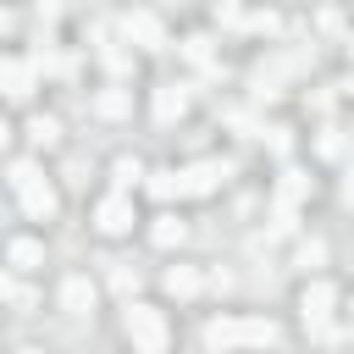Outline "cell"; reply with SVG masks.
Segmentation results:
<instances>
[{
  "label": "cell",
  "mask_w": 354,
  "mask_h": 354,
  "mask_svg": "<svg viewBox=\"0 0 354 354\" xmlns=\"http://www.w3.org/2000/svg\"><path fill=\"white\" fill-rule=\"evenodd\" d=\"M282 337V326L271 315H216L205 326V348L210 354H227V348H271Z\"/></svg>",
  "instance_id": "obj_1"
},
{
  "label": "cell",
  "mask_w": 354,
  "mask_h": 354,
  "mask_svg": "<svg viewBox=\"0 0 354 354\" xmlns=\"http://www.w3.org/2000/svg\"><path fill=\"white\" fill-rule=\"evenodd\" d=\"M127 337H133L138 354H166V343H171L166 315L155 304H127Z\"/></svg>",
  "instance_id": "obj_2"
},
{
  "label": "cell",
  "mask_w": 354,
  "mask_h": 354,
  "mask_svg": "<svg viewBox=\"0 0 354 354\" xmlns=\"http://www.w3.org/2000/svg\"><path fill=\"white\" fill-rule=\"evenodd\" d=\"M177 177H183V194H216L221 177H227V160H194V166L177 171Z\"/></svg>",
  "instance_id": "obj_3"
},
{
  "label": "cell",
  "mask_w": 354,
  "mask_h": 354,
  "mask_svg": "<svg viewBox=\"0 0 354 354\" xmlns=\"http://www.w3.org/2000/svg\"><path fill=\"white\" fill-rule=\"evenodd\" d=\"M17 199H22V216H28V221H50V216H55V194H50V183H44V177L22 183V188H17Z\"/></svg>",
  "instance_id": "obj_4"
},
{
  "label": "cell",
  "mask_w": 354,
  "mask_h": 354,
  "mask_svg": "<svg viewBox=\"0 0 354 354\" xmlns=\"http://www.w3.org/2000/svg\"><path fill=\"white\" fill-rule=\"evenodd\" d=\"M94 227H100L105 238L127 232V227H133V205H127V194H111V199H100V210H94Z\"/></svg>",
  "instance_id": "obj_5"
},
{
  "label": "cell",
  "mask_w": 354,
  "mask_h": 354,
  "mask_svg": "<svg viewBox=\"0 0 354 354\" xmlns=\"http://www.w3.org/2000/svg\"><path fill=\"white\" fill-rule=\"evenodd\" d=\"M299 304H304V326H321V321H332V304H337V288L315 277V282L304 288V299H299Z\"/></svg>",
  "instance_id": "obj_6"
},
{
  "label": "cell",
  "mask_w": 354,
  "mask_h": 354,
  "mask_svg": "<svg viewBox=\"0 0 354 354\" xmlns=\"http://www.w3.org/2000/svg\"><path fill=\"white\" fill-rule=\"evenodd\" d=\"M122 33H127L133 44H144V50H160V17H149V11H133V17L122 22Z\"/></svg>",
  "instance_id": "obj_7"
},
{
  "label": "cell",
  "mask_w": 354,
  "mask_h": 354,
  "mask_svg": "<svg viewBox=\"0 0 354 354\" xmlns=\"http://www.w3.org/2000/svg\"><path fill=\"white\" fill-rule=\"evenodd\" d=\"M0 88H6L11 100H28V94H33V66H28V61H0Z\"/></svg>",
  "instance_id": "obj_8"
},
{
  "label": "cell",
  "mask_w": 354,
  "mask_h": 354,
  "mask_svg": "<svg viewBox=\"0 0 354 354\" xmlns=\"http://www.w3.org/2000/svg\"><path fill=\"white\" fill-rule=\"evenodd\" d=\"M61 304H66L72 315H88V310H94V282H88V277H66V282H61Z\"/></svg>",
  "instance_id": "obj_9"
},
{
  "label": "cell",
  "mask_w": 354,
  "mask_h": 354,
  "mask_svg": "<svg viewBox=\"0 0 354 354\" xmlns=\"http://www.w3.org/2000/svg\"><path fill=\"white\" fill-rule=\"evenodd\" d=\"M183 111H188V88H177V83L155 88V122H177Z\"/></svg>",
  "instance_id": "obj_10"
},
{
  "label": "cell",
  "mask_w": 354,
  "mask_h": 354,
  "mask_svg": "<svg viewBox=\"0 0 354 354\" xmlns=\"http://www.w3.org/2000/svg\"><path fill=\"white\" fill-rule=\"evenodd\" d=\"M6 260H11L17 271H33V266L44 260V243H39V238H17V243L6 249Z\"/></svg>",
  "instance_id": "obj_11"
},
{
  "label": "cell",
  "mask_w": 354,
  "mask_h": 354,
  "mask_svg": "<svg viewBox=\"0 0 354 354\" xmlns=\"http://www.w3.org/2000/svg\"><path fill=\"white\" fill-rule=\"evenodd\" d=\"M94 111H100V116H127V111H133V94H127V88H100V94H94Z\"/></svg>",
  "instance_id": "obj_12"
},
{
  "label": "cell",
  "mask_w": 354,
  "mask_h": 354,
  "mask_svg": "<svg viewBox=\"0 0 354 354\" xmlns=\"http://www.w3.org/2000/svg\"><path fill=\"white\" fill-rule=\"evenodd\" d=\"M149 238H155V249H171V243H183V221L177 216H155Z\"/></svg>",
  "instance_id": "obj_13"
},
{
  "label": "cell",
  "mask_w": 354,
  "mask_h": 354,
  "mask_svg": "<svg viewBox=\"0 0 354 354\" xmlns=\"http://www.w3.org/2000/svg\"><path fill=\"white\" fill-rule=\"evenodd\" d=\"M28 138H33L39 149H50V144L61 138V122H55V116H33V122H28Z\"/></svg>",
  "instance_id": "obj_14"
},
{
  "label": "cell",
  "mask_w": 354,
  "mask_h": 354,
  "mask_svg": "<svg viewBox=\"0 0 354 354\" xmlns=\"http://www.w3.org/2000/svg\"><path fill=\"white\" fill-rule=\"evenodd\" d=\"M166 288L188 299V293H199V271H194V266H171V271H166Z\"/></svg>",
  "instance_id": "obj_15"
},
{
  "label": "cell",
  "mask_w": 354,
  "mask_h": 354,
  "mask_svg": "<svg viewBox=\"0 0 354 354\" xmlns=\"http://www.w3.org/2000/svg\"><path fill=\"white\" fill-rule=\"evenodd\" d=\"M149 194H155V199H177V194H183V177H177V171H149Z\"/></svg>",
  "instance_id": "obj_16"
},
{
  "label": "cell",
  "mask_w": 354,
  "mask_h": 354,
  "mask_svg": "<svg viewBox=\"0 0 354 354\" xmlns=\"http://www.w3.org/2000/svg\"><path fill=\"white\" fill-rule=\"evenodd\" d=\"M138 177H144V166H138V160H127V155H122V160L111 166V183H116V188H133Z\"/></svg>",
  "instance_id": "obj_17"
},
{
  "label": "cell",
  "mask_w": 354,
  "mask_h": 354,
  "mask_svg": "<svg viewBox=\"0 0 354 354\" xmlns=\"http://www.w3.org/2000/svg\"><path fill=\"white\" fill-rule=\"evenodd\" d=\"M304 188H310V183H304L299 171H282V205H299V199H304Z\"/></svg>",
  "instance_id": "obj_18"
},
{
  "label": "cell",
  "mask_w": 354,
  "mask_h": 354,
  "mask_svg": "<svg viewBox=\"0 0 354 354\" xmlns=\"http://www.w3.org/2000/svg\"><path fill=\"white\" fill-rule=\"evenodd\" d=\"M321 260H326V243H321V238L299 243V266H321Z\"/></svg>",
  "instance_id": "obj_19"
},
{
  "label": "cell",
  "mask_w": 354,
  "mask_h": 354,
  "mask_svg": "<svg viewBox=\"0 0 354 354\" xmlns=\"http://www.w3.org/2000/svg\"><path fill=\"white\" fill-rule=\"evenodd\" d=\"M111 288H116V293H133V288H138V271L116 266V271H111Z\"/></svg>",
  "instance_id": "obj_20"
},
{
  "label": "cell",
  "mask_w": 354,
  "mask_h": 354,
  "mask_svg": "<svg viewBox=\"0 0 354 354\" xmlns=\"http://www.w3.org/2000/svg\"><path fill=\"white\" fill-rule=\"evenodd\" d=\"M33 177H39V166H33V160H17V166H11V188H22V183H33Z\"/></svg>",
  "instance_id": "obj_21"
},
{
  "label": "cell",
  "mask_w": 354,
  "mask_h": 354,
  "mask_svg": "<svg viewBox=\"0 0 354 354\" xmlns=\"http://www.w3.org/2000/svg\"><path fill=\"white\" fill-rule=\"evenodd\" d=\"M188 55H194V61H210V39H205V33H199V39H188Z\"/></svg>",
  "instance_id": "obj_22"
},
{
  "label": "cell",
  "mask_w": 354,
  "mask_h": 354,
  "mask_svg": "<svg viewBox=\"0 0 354 354\" xmlns=\"http://www.w3.org/2000/svg\"><path fill=\"white\" fill-rule=\"evenodd\" d=\"M0 299H17V288H11V277L0 271Z\"/></svg>",
  "instance_id": "obj_23"
},
{
  "label": "cell",
  "mask_w": 354,
  "mask_h": 354,
  "mask_svg": "<svg viewBox=\"0 0 354 354\" xmlns=\"http://www.w3.org/2000/svg\"><path fill=\"white\" fill-rule=\"evenodd\" d=\"M343 199H348V205H354V177H348V183H343Z\"/></svg>",
  "instance_id": "obj_24"
},
{
  "label": "cell",
  "mask_w": 354,
  "mask_h": 354,
  "mask_svg": "<svg viewBox=\"0 0 354 354\" xmlns=\"http://www.w3.org/2000/svg\"><path fill=\"white\" fill-rule=\"evenodd\" d=\"M6 28H11V11H6V6H0V33H6Z\"/></svg>",
  "instance_id": "obj_25"
},
{
  "label": "cell",
  "mask_w": 354,
  "mask_h": 354,
  "mask_svg": "<svg viewBox=\"0 0 354 354\" xmlns=\"http://www.w3.org/2000/svg\"><path fill=\"white\" fill-rule=\"evenodd\" d=\"M6 138H11V127H6V122H0V149H6Z\"/></svg>",
  "instance_id": "obj_26"
},
{
  "label": "cell",
  "mask_w": 354,
  "mask_h": 354,
  "mask_svg": "<svg viewBox=\"0 0 354 354\" xmlns=\"http://www.w3.org/2000/svg\"><path fill=\"white\" fill-rule=\"evenodd\" d=\"M17 354H44V348H17Z\"/></svg>",
  "instance_id": "obj_27"
}]
</instances>
